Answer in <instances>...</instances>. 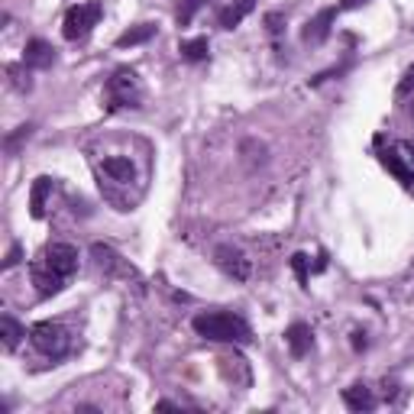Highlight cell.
<instances>
[{
  "instance_id": "obj_1",
  "label": "cell",
  "mask_w": 414,
  "mask_h": 414,
  "mask_svg": "<svg viewBox=\"0 0 414 414\" xmlns=\"http://www.w3.org/2000/svg\"><path fill=\"white\" fill-rule=\"evenodd\" d=\"M29 272H33V285L39 288L43 298L58 295L65 288V281L78 272V249L71 243H49L33 259Z\"/></svg>"
},
{
  "instance_id": "obj_2",
  "label": "cell",
  "mask_w": 414,
  "mask_h": 414,
  "mask_svg": "<svg viewBox=\"0 0 414 414\" xmlns=\"http://www.w3.org/2000/svg\"><path fill=\"white\" fill-rule=\"evenodd\" d=\"M195 330H197V337L217 340V343H246V340L253 337V333H249V324L239 314H230V311H207V314H197Z\"/></svg>"
},
{
  "instance_id": "obj_3",
  "label": "cell",
  "mask_w": 414,
  "mask_h": 414,
  "mask_svg": "<svg viewBox=\"0 0 414 414\" xmlns=\"http://www.w3.org/2000/svg\"><path fill=\"white\" fill-rule=\"evenodd\" d=\"M29 340H33L36 350L52 356V359H62L65 353H68V333H65L62 324H52V321L33 324V327H29Z\"/></svg>"
},
{
  "instance_id": "obj_4",
  "label": "cell",
  "mask_w": 414,
  "mask_h": 414,
  "mask_svg": "<svg viewBox=\"0 0 414 414\" xmlns=\"http://www.w3.org/2000/svg\"><path fill=\"white\" fill-rule=\"evenodd\" d=\"M107 98H110V107H140L143 88H140L136 71L133 68H117V71H113V78L107 81Z\"/></svg>"
},
{
  "instance_id": "obj_5",
  "label": "cell",
  "mask_w": 414,
  "mask_h": 414,
  "mask_svg": "<svg viewBox=\"0 0 414 414\" xmlns=\"http://www.w3.org/2000/svg\"><path fill=\"white\" fill-rule=\"evenodd\" d=\"M98 20H100V4H78V7H71L68 14H65L62 36L68 43L85 39V36L91 33V26H98Z\"/></svg>"
},
{
  "instance_id": "obj_6",
  "label": "cell",
  "mask_w": 414,
  "mask_h": 414,
  "mask_svg": "<svg viewBox=\"0 0 414 414\" xmlns=\"http://www.w3.org/2000/svg\"><path fill=\"white\" fill-rule=\"evenodd\" d=\"M214 262H217L220 272H224L227 279H233V281H246L249 275H253V262L246 259L237 246H217Z\"/></svg>"
},
{
  "instance_id": "obj_7",
  "label": "cell",
  "mask_w": 414,
  "mask_h": 414,
  "mask_svg": "<svg viewBox=\"0 0 414 414\" xmlns=\"http://www.w3.org/2000/svg\"><path fill=\"white\" fill-rule=\"evenodd\" d=\"M333 23H337V7H324L317 16H311L308 23H304V33L301 39L311 46H321L324 39L330 36V29H333Z\"/></svg>"
},
{
  "instance_id": "obj_8",
  "label": "cell",
  "mask_w": 414,
  "mask_h": 414,
  "mask_svg": "<svg viewBox=\"0 0 414 414\" xmlns=\"http://www.w3.org/2000/svg\"><path fill=\"white\" fill-rule=\"evenodd\" d=\"M56 62V49H52L46 39H29L26 49H23V65L26 68H49V65Z\"/></svg>"
},
{
  "instance_id": "obj_9",
  "label": "cell",
  "mask_w": 414,
  "mask_h": 414,
  "mask_svg": "<svg viewBox=\"0 0 414 414\" xmlns=\"http://www.w3.org/2000/svg\"><path fill=\"white\" fill-rule=\"evenodd\" d=\"M285 343L288 350H291V356L301 359L311 353V343H314V333H311L308 324H291V327L285 330Z\"/></svg>"
},
{
  "instance_id": "obj_10",
  "label": "cell",
  "mask_w": 414,
  "mask_h": 414,
  "mask_svg": "<svg viewBox=\"0 0 414 414\" xmlns=\"http://www.w3.org/2000/svg\"><path fill=\"white\" fill-rule=\"evenodd\" d=\"M52 188H56V182H52L49 175H39L33 182V191H29V214H33L36 220L46 217V201H49Z\"/></svg>"
},
{
  "instance_id": "obj_11",
  "label": "cell",
  "mask_w": 414,
  "mask_h": 414,
  "mask_svg": "<svg viewBox=\"0 0 414 414\" xmlns=\"http://www.w3.org/2000/svg\"><path fill=\"white\" fill-rule=\"evenodd\" d=\"M256 10V0H233V4H227L224 10H220V16H217V23L224 29H237L239 23L246 20V16L253 14Z\"/></svg>"
},
{
  "instance_id": "obj_12",
  "label": "cell",
  "mask_w": 414,
  "mask_h": 414,
  "mask_svg": "<svg viewBox=\"0 0 414 414\" xmlns=\"http://www.w3.org/2000/svg\"><path fill=\"white\" fill-rule=\"evenodd\" d=\"M100 172H104L110 182H117V185L133 182V162L123 159V155H107V159L100 162Z\"/></svg>"
},
{
  "instance_id": "obj_13",
  "label": "cell",
  "mask_w": 414,
  "mask_h": 414,
  "mask_svg": "<svg viewBox=\"0 0 414 414\" xmlns=\"http://www.w3.org/2000/svg\"><path fill=\"white\" fill-rule=\"evenodd\" d=\"M343 401H346L350 411H372V408H376V395H372V388H366V385L343 388Z\"/></svg>"
},
{
  "instance_id": "obj_14",
  "label": "cell",
  "mask_w": 414,
  "mask_h": 414,
  "mask_svg": "<svg viewBox=\"0 0 414 414\" xmlns=\"http://www.w3.org/2000/svg\"><path fill=\"white\" fill-rule=\"evenodd\" d=\"M152 36H155V26H152V23H140V26H130L127 33H120V36H117V49L143 46V43H149Z\"/></svg>"
},
{
  "instance_id": "obj_15",
  "label": "cell",
  "mask_w": 414,
  "mask_h": 414,
  "mask_svg": "<svg viewBox=\"0 0 414 414\" xmlns=\"http://www.w3.org/2000/svg\"><path fill=\"white\" fill-rule=\"evenodd\" d=\"M382 165H385V169L392 172V175L398 178L401 185H405V188H414V172L408 169V165L398 159V155L392 152V149H385V152H382Z\"/></svg>"
},
{
  "instance_id": "obj_16",
  "label": "cell",
  "mask_w": 414,
  "mask_h": 414,
  "mask_svg": "<svg viewBox=\"0 0 414 414\" xmlns=\"http://www.w3.org/2000/svg\"><path fill=\"white\" fill-rule=\"evenodd\" d=\"M23 337H26V333H23V327L14 321V317H10V314L0 317V340H4V350H7V353L16 350Z\"/></svg>"
},
{
  "instance_id": "obj_17",
  "label": "cell",
  "mask_w": 414,
  "mask_h": 414,
  "mask_svg": "<svg viewBox=\"0 0 414 414\" xmlns=\"http://www.w3.org/2000/svg\"><path fill=\"white\" fill-rule=\"evenodd\" d=\"M178 52H182V58H188V62H201V58H207V52H211V43H207L204 36L185 39V43L178 46Z\"/></svg>"
},
{
  "instance_id": "obj_18",
  "label": "cell",
  "mask_w": 414,
  "mask_h": 414,
  "mask_svg": "<svg viewBox=\"0 0 414 414\" xmlns=\"http://www.w3.org/2000/svg\"><path fill=\"white\" fill-rule=\"evenodd\" d=\"M308 256L304 253H295L291 256V269H295V275H298V285L301 288H308V281H311V275H308Z\"/></svg>"
},
{
  "instance_id": "obj_19",
  "label": "cell",
  "mask_w": 414,
  "mask_h": 414,
  "mask_svg": "<svg viewBox=\"0 0 414 414\" xmlns=\"http://www.w3.org/2000/svg\"><path fill=\"white\" fill-rule=\"evenodd\" d=\"M201 4H204V0H182V7H178V23L188 26V23L195 20V14L201 10Z\"/></svg>"
},
{
  "instance_id": "obj_20",
  "label": "cell",
  "mask_w": 414,
  "mask_h": 414,
  "mask_svg": "<svg viewBox=\"0 0 414 414\" xmlns=\"http://www.w3.org/2000/svg\"><path fill=\"white\" fill-rule=\"evenodd\" d=\"M266 29L272 39H279L281 33H285V14H279V10H272V14H266Z\"/></svg>"
},
{
  "instance_id": "obj_21",
  "label": "cell",
  "mask_w": 414,
  "mask_h": 414,
  "mask_svg": "<svg viewBox=\"0 0 414 414\" xmlns=\"http://www.w3.org/2000/svg\"><path fill=\"white\" fill-rule=\"evenodd\" d=\"M408 94H414V65L405 71V78H401V85H398V98H408Z\"/></svg>"
},
{
  "instance_id": "obj_22",
  "label": "cell",
  "mask_w": 414,
  "mask_h": 414,
  "mask_svg": "<svg viewBox=\"0 0 414 414\" xmlns=\"http://www.w3.org/2000/svg\"><path fill=\"white\" fill-rule=\"evenodd\" d=\"M29 133H33V127H20V130H16V133L7 140V149H10V152H16V146H20L23 140H29Z\"/></svg>"
},
{
  "instance_id": "obj_23",
  "label": "cell",
  "mask_w": 414,
  "mask_h": 414,
  "mask_svg": "<svg viewBox=\"0 0 414 414\" xmlns=\"http://www.w3.org/2000/svg\"><path fill=\"white\" fill-rule=\"evenodd\" d=\"M20 259H23V249H20V246H14V249L7 253V259H4V269H14Z\"/></svg>"
},
{
  "instance_id": "obj_24",
  "label": "cell",
  "mask_w": 414,
  "mask_h": 414,
  "mask_svg": "<svg viewBox=\"0 0 414 414\" xmlns=\"http://www.w3.org/2000/svg\"><path fill=\"white\" fill-rule=\"evenodd\" d=\"M366 0H340V10H356V7H363Z\"/></svg>"
},
{
  "instance_id": "obj_25",
  "label": "cell",
  "mask_w": 414,
  "mask_h": 414,
  "mask_svg": "<svg viewBox=\"0 0 414 414\" xmlns=\"http://www.w3.org/2000/svg\"><path fill=\"white\" fill-rule=\"evenodd\" d=\"M155 411H178V405H172V401H159V405H155Z\"/></svg>"
},
{
  "instance_id": "obj_26",
  "label": "cell",
  "mask_w": 414,
  "mask_h": 414,
  "mask_svg": "<svg viewBox=\"0 0 414 414\" xmlns=\"http://www.w3.org/2000/svg\"><path fill=\"white\" fill-rule=\"evenodd\" d=\"M353 346H356V350H366V337H363V333H353Z\"/></svg>"
},
{
  "instance_id": "obj_27",
  "label": "cell",
  "mask_w": 414,
  "mask_h": 414,
  "mask_svg": "<svg viewBox=\"0 0 414 414\" xmlns=\"http://www.w3.org/2000/svg\"><path fill=\"white\" fill-rule=\"evenodd\" d=\"M411 117H414V104H411Z\"/></svg>"
}]
</instances>
